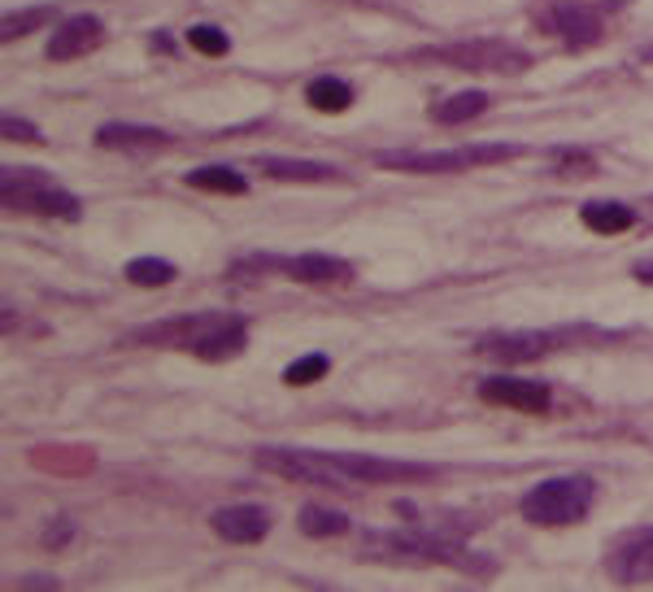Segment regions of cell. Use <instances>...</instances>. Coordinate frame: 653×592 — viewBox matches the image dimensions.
<instances>
[{"instance_id": "603a6c76", "label": "cell", "mask_w": 653, "mask_h": 592, "mask_svg": "<svg viewBox=\"0 0 653 592\" xmlns=\"http://www.w3.org/2000/svg\"><path fill=\"white\" fill-rule=\"evenodd\" d=\"M127 280H131L135 288H162V284L175 280V267L162 262V258H135V262L127 267Z\"/></svg>"}, {"instance_id": "4fadbf2b", "label": "cell", "mask_w": 653, "mask_h": 592, "mask_svg": "<svg viewBox=\"0 0 653 592\" xmlns=\"http://www.w3.org/2000/svg\"><path fill=\"white\" fill-rule=\"evenodd\" d=\"M549 348V335H532V331H514V335H484L475 344L479 357H492L501 366H519V362H532Z\"/></svg>"}, {"instance_id": "f1b7e54d", "label": "cell", "mask_w": 653, "mask_h": 592, "mask_svg": "<svg viewBox=\"0 0 653 592\" xmlns=\"http://www.w3.org/2000/svg\"><path fill=\"white\" fill-rule=\"evenodd\" d=\"M606 4H624V0H606Z\"/></svg>"}, {"instance_id": "6da1fadb", "label": "cell", "mask_w": 653, "mask_h": 592, "mask_svg": "<svg viewBox=\"0 0 653 592\" xmlns=\"http://www.w3.org/2000/svg\"><path fill=\"white\" fill-rule=\"evenodd\" d=\"M593 497H597V484L589 475L545 479L523 497V519L536 528H567L593 510Z\"/></svg>"}, {"instance_id": "484cf974", "label": "cell", "mask_w": 653, "mask_h": 592, "mask_svg": "<svg viewBox=\"0 0 653 592\" xmlns=\"http://www.w3.org/2000/svg\"><path fill=\"white\" fill-rule=\"evenodd\" d=\"M48 17V9H22V13H4V22H0V39L9 44V39H22L26 31H35L39 22Z\"/></svg>"}, {"instance_id": "ba28073f", "label": "cell", "mask_w": 653, "mask_h": 592, "mask_svg": "<svg viewBox=\"0 0 653 592\" xmlns=\"http://www.w3.org/2000/svg\"><path fill=\"white\" fill-rule=\"evenodd\" d=\"M375 545L379 549H370V558L383 563H453L462 554L449 536H375Z\"/></svg>"}, {"instance_id": "7a4b0ae2", "label": "cell", "mask_w": 653, "mask_h": 592, "mask_svg": "<svg viewBox=\"0 0 653 592\" xmlns=\"http://www.w3.org/2000/svg\"><path fill=\"white\" fill-rule=\"evenodd\" d=\"M523 144H471V149H449V153H379L375 162L388 170H423V175H440V170H471V166H488V162H506L519 157Z\"/></svg>"}, {"instance_id": "44dd1931", "label": "cell", "mask_w": 653, "mask_h": 592, "mask_svg": "<svg viewBox=\"0 0 653 592\" xmlns=\"http://www.w3.org/2000/svg\"><path fill=\"white\" fill-rule=\"evenodd\" d=\"M484 109H488V92H458V96H449V100L436 109V118L449 122V127H458V122L479 118Z\"/></svg>"}, {"instance_id": "277c9868", "label": "cell", "mask_w": 653, "mask_h": 592, "mask_svg": "<svg viewBox=\"0 0 653 592\" xmlns=\"http://www.w3.org/2000/svg\"><path fill=\"white\" fill-rule=\"evenodd\" d=\"M427 57L444 66H462V70H488V74H523L532 66V57L506 39H466V44L431 48Z\"/></svg>"}, {"instance_id": "8fae6325", "label": "cell", "mask_w": 653, "mask_h": 592, "mask_svg": "<svg viewBox=\"0 0 653 592\" xmlns=\"http://www.w3.org/2000/svg\"><path fill=\"white\" fill-rule=\"evenodd\" d=\"M100 44H105V26L96 17H70L52 31L48 57L52 61H74V57H87L92 48H100Z\"/></svg>"}, {"instance_id": "7c38bea8", "label": "cell", "mask_w": 653, "mask_h": 592, "mask_svg": "<svg viewBox=\"0 0 653 592\" xmlns=\"http://www.w3.org/2000/svg\"><path fill=\"white\" fill-rule=\"evenodd\" d=\"M210 528L231 545H253L271 532V514L262 506H227V510H214Z\"/></svg>"}, {"instance_id": "d6986e66", "label": "cell", "mask_w": 653, "mask_h": 592, "mask_svg": "<svg viewBox=\"0 0 653 592\" xmlns=\"http://www.w3.org/2000/svg\"><path fill=\"white\" fill-rule=\"evenodd\" d=\"M188 188H205V192H223V197H245L249 192V179L231 166H201L188 175Z\"/></svg>"}, {"instance_id": "2e32d148", "label": "cell", "mask_w": 653, "mask_h": 592, "mask_svg": "<svg viewBox=\"0 0 653 592\" xmlns=\"http://www.w3.org/2000/svg\"><path fill=\"white\" fill-rule=\"evenodd\" d=\"M280 267L301 284H348L353 280V267L340 262V258H326V253H306V258H293V262H280Z\"/></svg>"}, {"instance_id": "ffe728a7", "label": "cell", "mask_w": 653, "mask_h": 592, "mask_svg": "<svg viewBox=\"0 0 653 592\" xmlns=\"http://www.w3.org/2000/svg\"><path fill=\"white\" fill-rule=\"evenodd\" d=\"M306 100L319 109V114H344L353 105V87L344 79H314L306 87Z\"/></svg>"}, {"instance_id": "8992f818", "label": "cell", "mask_w": 653, "mask_h": 592, "mask_svg": "<svg viewBox=\"0 0 653 592\" xmlns=\"http://www.w3.org/2000/svg\"><path fill=\"white\" fill-rule=\"evenodd\" d=\"M253 462L284 479H301V484H331V488L344 484L340 471L326 462V453H310V449H258Z\"/></svg>"}, {"instance_id": "5bb4252c", "label": "cell", "mask_w": 653, "mask_h": 592, "mask_svg": "<svg viewBox=\"0 0 653 592\" xmlns=\"http://www.w3.org/2000/svg\"><path fill=\"white\" fill-rule=\"evenodd\" d=\"M96 144L100 149H114V153H149V149H166L170 135L157 131V127H131V122H109L96 131Z\"/></svg>"}, {"instance_id": "e0dca14e", "label": "cell", "mask_w": 653, "mask_h": 592, "mask_svg": "<svg viewBox=\"0 0 653 592\" xmlns=\"http://www.w3.org/2000/svg\"><path fill=\"white\" fill-rule=\"evenodd\" d=\"M580 218H584V227L597 232V236H624V232H632V223H637V214H632L628 205H619V201H589V205L580 210Z\"/></svg>"}, {"instance_id": "ac0fdd59", "label": "cell", "mask_w": 653, "mask_h": 592, "mask_svg": "<svg viewBox=\"0 0 653 592\" xmlns=\"http://www.w3.org/2000/svg\"><path fill=\"white\" fill-rule=\"evenodd\" d=\"M271 179H284V183H319V179H331L335 170L323 166V162H306V157H266L262 162Z\"/></svg>"}, {"instance_id": "d4e9b609", "label": "cell", "mask_w": 653, "mask_h": 592, "mask_svg": "<svg viewBox=\"0 0 653 592\" xmlns=\"http://www.w3.org/2000/svg\"><path fill=\"white\" fill-rule=\"evenodd\" d=\"M188 44H192L197 52H205V57H227V52H231L227 31H218V26H192V31H188Z\"/></svg>"}, {"instance_id": "83f0119b", "label": "cell", "mask_w": 653, "mask_h": 592, "mask_svg": "<svg viewBox=\"0 0 653 592\" xmlns=\"http://www.w3.org/2000/svg\"><path fill=\"white\" fill-rule=\"evenodd\" d=\"M637 275H641V280H650V284H653V267H637Z\"/></svg>"}, {"instance_id": "52a82bcc", "label": "cell", "mask_w": 653, "mask_h": 592, "mask_svg": "<svg viewBox=\"0 0 653 592\" xmlns=\"http://www.w3.org/2000/svg\"><path fill=\"white\" fill-rule=\"evenodd\" d=\"M231 318L236 313H183V318H166V322H153V327L135 331V340H144V344H175V348H192L197 353V344L205 335H214L223 322H231Z\"/></svg>"}, {"instance_id": "cb8c5ba5", "label": "cell", "mask_w": 653, "mask_h": 592, "mask_svg": "<svg viewBox=\"0 0 653 592\" xmlns=\"http://www.w3.org/2000/svg\"><path fill=\"white\" fill-rule=\"evenodd\" d=\"M326 370H331V362H326L323 353H310V357H301V362H293V366L284 370V383L306 388V383H319Z\"/></svg>"}, {"instance_id": "9c48e42d", "label": "cell", "mask_w": 653, "mask_h": 592, "mask_svg": "<svg viewBox=\"0 0 653 592\" xmlns=\"http://www.w3.org/2000/svg\"><path fill=\"white\" fill-rule=\"evenodd\" d=\"M479 401L506 405V410H519V414H545L549 410V383L514 379V375H492V379L479 383Z\"/></svg>"}, {"instance_id": "f546056e", "label": "cell", "mask_w": 653, "mask_h": 592, "mask_svg": "<svg viewBox=\"0 0 653 592\" xmlns=\"http://www.w3.org/2000/svg\"><path fill=\"white\" fill-rule=\"evenodd\" d=\"M650 57H653V52H650Z\"/></svg>"}, {"instance_id": "9a60e30c", "label": "cell", "mask_w": 653, "mask_h": 592, "mask_svg": "<svg viewBox=\"0 0 653 592\" xmlns=\"http://www.w3.org/2000/svg\"><path fill=\"white\" fill-rule=\"evenodd\" d=\"M549 26L567 39V48H589L602 39V17L593 9H580V4H562L549 13Z\"/></svg>"}, {"instance_id": "4316f807", "label": "cell", "mask_w": 653, "mask_h": 592, "mask_svg": "<svg viewBox=\"0 0 653 592\" xmlns=\"http://www.w3.org/2000/svg\"><path fill=\"white\" fill-rule=\"evenodd\" d=\"M0 131H4V140H17V144H44V135H39L26 118H9V114H4Z\"/></svg>"}, {"instance_id": "30bf717a", "label": "cell", "mask_w": 653, "mask_h": 592, "mask_svg": "<svg viewBox=\"0 0 653 592\" xmlns=\"http://www.w3.org/2000/svg\"><path fill=\"white\" fill-rule=\"evenodd\" d=\"M610 576L619 584H653V528L628 536L615 554H610Z\"/></svg>"}, {"instance_id": "3957f363", "label": "cell", "mask_w": 653, "mask_h": 592, "mask_svg": "<svg viewBox=\"0 0 653 592\" xmlns=\"http://www.w3.org/2000/svg\"><path fill=\"white\" fill-rule=\"evenodd\" d=\"M0 192L9 210H26V214H44V218H79V201L61 188H52L44 175L31 170H9L0 175Z\"/></svg>"}, {"instance_id": "5b68a950", "label": "cell", "mask_w": 653, "mask_h": 592, "mask_svg": "<svg viewBox=\"0 0 653 592\" xmlns=\"http://www.w3.org/2000/svg\"><path fill=\"white\" fill-rule=\"evenodd\" d=\"M326 462L340 471V479H357V484H405V479L436 475L423 462H392V458H370V453H326Z\"/></svg>"}, {"instance_id": "7402d4cb", "label": "cell", "mask_w": 653, "mask_h": 592, "mask_svg": "<svg viewBox=\"0 0 653 592\" xmlns=\"http://www.w3.org/2000/svg\"><path fill=\"white\" fill-rule=\"evenodd\" d=\"M297 523L306 536H344L348 532V519L340 510H326V506H306Z\"/></svg>"}]
</instances>
